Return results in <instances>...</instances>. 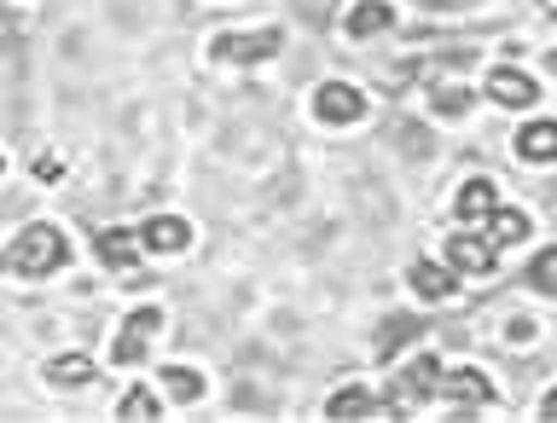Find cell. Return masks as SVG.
<instances>
[{"instance_id": "obj_10", "label": "cell", "mask_w": 557, "mask_h": 423, "mask_svg": "<svg viewBox=\"0 0 557 423\" xmlns=\"http://www.w3.org/2000/svg\"><path fill=\"white\" fill-rule=\"evenodd\" d=\"M499 209V191H494V181H465L459 186V198H453V215H459L465 226H482L487 215Z\"/></svg>"}, {"instance_id": "obj_18", "label": "cell", "mask_w": 557, "mask_h": 423, "mask_svg": "<svg viewBox=\"0 0 557 423\" xmlns=\"http://www.w3.org/2000/svg\"><path fill=\"white\" fill-rule=\"evenodd\" d=\"M435 116H470V104H476V94L470 87H435Z\"/></svg>"}, {"instance_id": "obj_4", "label": "cell", "mask_w": 557, "mask_h": 423, "mask_svg": "<svg viewBox=\"0 0 557 423\" xmlns=\"http://www.w3.org/2000/svg\"><path fill=\"white\" fill-rule=\"evenodd\" d=\"M435 395H442L453 412H476V407H487V400H494V383H487L476 365H459V372H442Z\"/></svg>"}, {"instance_id": "obj_17", "label": "cell", "mask_w": 557, "mask_h": 423, "mask_svg": "<svg viewBox=\"0 0 557 423\" xmlns=\"http://www.w3.org/2000/svg\"><path fill=\"white\" fill-rule=\"evenodd\" d=\"M47 383H59V389H70V383H94V360H87V354L47 360Z\"/></svg>"}, {"instance_id": "obj_15", "label": "cell", "mask_w": 557, "mask_h": 423, "mask_svg": "<svg viewBox=\"0 0 557 423\" xmlns=\"http://www.w3.org/2000/svg\"><path fill=\"white\" fill-rule=\"evenodd\" d=\"M395 24V7H389V0H360V7L355 12H348V35H355V41H366V35H383V29H389Z\"/></svg>"}, {"instance_id": "obj_12", "label": "cell", "mask_w": 557, "mask_h": 423, "mask_svg": "<svg viewBox=\"0 0 557 423\" xmlns=\"http://www.w3.org/2000/svg\"><path fill=\"white\" fill-rule=\"evenodd\" d=\"M517 157L522 163H557V122H529L517 134Z\"/></svg>"}, {"instance_id": "obj_3", "label": "cell", "mask_w": 557, "mask_h": 423, "mask_svg": "<svg viewBox=\"0 0 557 423\" xmlns=\"http://www.w3.org/2000/svg\"><path fill=\"white\" fill-rule=\"evenodd\" d=\"M157 325H163V308H134L128 320H122V331H116V343H111V360L116 365H139V354H146V343L157 337Z\"/></svg>"}, {"instance_id": "obj_5", "label": "cell", "mask_w": 557, "mask_h": 423, "mask_svg": "<svg viewBox=\"0 0 557 423\" xmlns=\"http://www.w3.org/2000/svg\"><path fill=\"white\" fill-rule=\"evenodd\" d=\"M313 116L331 122V128H348V122L366 116V94H360V87H348V82H325L320 94H313Z\"/></svg>"}, {"instance_id": "obj_2", "label": "cell", "mask_w": 557, "mask_h": 423, "mask_svg": "<svg viewBox=\"0 0 557 423\" xmlns=\"http://www.w3.org/2000/svg\"><path fill=\"white\" fill-rule=\"evenodd\" d=\"M278 47H285V35H278V24H268V29H250V35H221V41H215V59L233 64V70H244V64L273 59Z\"/></svg>"}, {"instance_id": "obj_22", "label": "cell", "mask_w": 557, "mask_h": 423, "mask_svg": "<svg viewBox=\"0 0 557 423\" xmlns=\"http://www.w3.org/2000/svg\"><path fill=\"white\" fill-rule=\"evenodd\" d=\"M418 331H424V325H418V320H395L389 331H383V343H377V360H395V354H400L395 343H407V337H418Z\"/></svg>"}, {"instance_id": "obj_16", "label": "cell", "mask_w": 557, "mask_h": 423, "mask_svg": "<svg viewBox=\"0 0 557 423\" xmlns=\"http://www.w3.org/2000/svg\"><path fill=\"white\" fill-rule=\"evenodd\" d=\"M522 238H529V215H522V209H494V215H487V244H494V250H511Z\"/></svg>"}, {"instance_id": "obj_9", "label": "cell", "mask_w": 557, "mask_h": 423, "mask_svg": "<svg viewBox=\"0 0 557 423\" xmlns=\"http://www.w3.org/2000/svg\"><path fill=\"white\" fill-rule=\"evenodd\" d=\"M139 244H146L151 256H174V250H186V244H191V226L181 215H157V221L139 226Z\"/></svg>"}, {"instance_id": "obj_6", "label": "cell", "mask_w": 557, "mask_h": 423, "mask_svg": "<svg viewBox=\"0 0 557 423\" xmlns=\"http://www.w3.org/2000/svg\"><path fill=\"white\" fill-rule=\"evenodd\" d=\"M487 99L494 104H505V111H529V104L540 99V87H534V76L529 70H487Z\"/></svg>"}, {"instance_id": "obj_23", "label": "cell", "mask_w": 557, "mask_h": 423, "mask_svg": "<svg viewBox=\"0 0 557 423\" xmlns=\"http://www.w3.org/2000/svg\"><path fill=\"white\" fill-rule=\"evenodd\" d=\"M59 174H64L59 157H41V163H35V181H59Z\"/></svg>"}, {"instance_id": "obj_1", "label": "cell", "mask_w": 557, "mask_h": 423, "mask_svg": "<svg viewBox=\"0 0 557 423\" xmlns=\"http://www.w3.org/2000/svg\"><path fill=\"white\" fill-rule=\"evenodd\" d=\"M70 261V238L59 233V226H47V221H35L24 226L7 250H0V268L7 273H24V278H47V273H59Z\"/></svg>"}, {"instance_id": "obj_8", "label": "cell", "mask_w": 557, "mask_h": 423, "mask_svg": "<svg viewBox=\"0 0 557 423\" xmlns=\"http://www.w3.org/2000/svg\"><path fill=\"white\" fill-rule=\"evenodd\" d=\"M94 250H99V261H104V268L128 273L134 261H139V250H146V244H139V233H128V226H104V233L94 238Z\"/></svg>"}, {"instance_id": "obj_11", "label": "cell", "mask_w": 557, "mask_h": 423, "mask_svg": "<svg viewBox=\"0 0 557 423\" xmlns=\"http://www.w3.org/2000/svg\"><path fill=\"white\" fill-rule=\"evenodd\" d=\"M447 256H453V268H459V273H476V278H487V273L499 268V250H494V244H482V238H465V233L447 244Z\"/></svg>"}, {"instance_id": "obj_7", "label": "cell", "mask_w": 557, "mask_h": 423, "mask_svg": "<svg viewBox=\"0 0 557 423\" xmlns=\"http://www.w3.org/2000/svg\"><path fill=\"white\" fill-rule=\"evenodd\" d=\"M435 383H442V365H435V354H418V360H407V365L395 372L389 395H400V400H424V395H435Z\"/></svg>"}, {"instance_id": "obj_14", "label": "cell", "mask_w": 557, "mask_h": 423, "mask_svg": "<svg viewBox=\"0 0 557 423\" xmlns=\"http://www.w3.org/2000/svg\"><path fill=\"white\" fill-rule=\"evenodd\" d=\"M325 418H337V423H343V418H383V400L355 383V389H337V395L325 400Z\"/></svg>"}, {"instance_id": "obj_21", "label": "cell", "mask_w": 557, "mask_h": 423, "mask_svg": "<svg viewBox=\"0 0 557 423\" xmlns=\"http://www.w3.org/2000/svg\"><path fill=\"white\" fill-rule=\"evenodd\" d=\"M116 418H128V423H134V418H146V423H151V418H163V407H157L146 389H128V400L116 407Z\"/></svg>"}, {"instance_id": "obj_19", "label": "cell", "mask_w": 557, "mask_h": 423, "mask_svg": "<svg viewBox=\"0 0 557 423\" xmlns=\"http://www.w3.org/2000/svg\"><path fill=\"white\" fill-rule=\"evenodd\" d=\"M529 278H534V290H546V296H557V244H546V250L534 256V268H529Z\"/></svg>"}, {"instance_id": "obj_13", "label": "cell", "mask_w": 557, "mask_h": 423, "mask_svg": "<svg viewBox=\"0 0 557 423\" xmlns=\"http://www.w3.org/2000/svg\"><path fill=\"white\" fill-rule=\"evenodd\" d=\"M407 285L424 296V302H447V296H453V273L442 268V261H412V268H407Z\"/></svg>"}, {"instance_id": "obj_20", "label": "cell", "mask_w": 557, "mask_h": 423, "mask_svg": "<svg viewBox=\"0 0 557 423\" xmlns=\"http://www.w3.org/2000/svg\"><path fill=\"white\" fill-rule=\"evenodd\" d=\"M163 383H169V389L181 395V400H198V395H203V372H191V365H169Z\"/></svg>"}, {"instance_id": "obj_24", "label": "cell", "mask_w": 557, "mask_h": 423, "mask_svg": "<svg viewBox=\"0 0 557 423\" xmlns=\"http://www.w3.org/2000/svg\"><path fill=\"white\" fill-rule=\"evenodd\" d=\"M540 418H546V423H557V389H552L546 400H540Z\"/></svg>"}]
</instances>
